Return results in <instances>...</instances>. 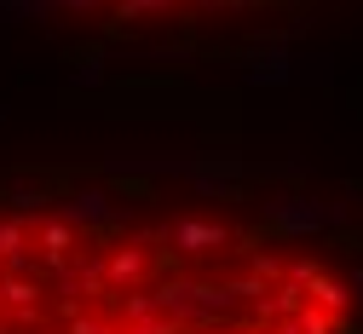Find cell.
Segmentation results:
<instances>
[{"instance_id":"cell-1","label":"cell","mask_w":363,"mask_h":334,"mask_svg":"<svg viewBox=\"0 0 363 334\" xmlns=\"http://www.w3.org/2000/svg\"><path fill=\"white\" fill-rule=\"evenodd\" d=\"M248 75H254V81H283V75H289V52H277V58H254Z\"/></svg>"},{"instance_id":"cell-2","label":"cell","mask_w":363,"mask_h":334,"mask_svg":"<svg viewBox=\"0 0 363 334\" xmlns=\"http://www.w3.org/2000/svg\"><path fill=\"white\" fill-rule=\"evenodd\" d=\"M69 213H75V219H104V213H110V202H104V196H75V208H69Z\"/></svg>"},{"instance_id":"cell-3","label":"cell","mask_w":363,"mask_h":334,"mask_svg":"<svg viewBox=\"0 0 363 334\" xmlns=\"http://www.w3.org/2000/svg\"><path fill=\"white\" fill-rule=\"evenodd\" d=\"M64 6H75V12H86V6H99V0H64Z\"/></svg>"}]
</instances>
